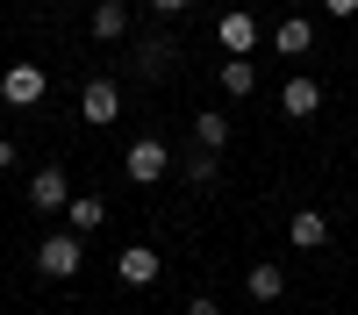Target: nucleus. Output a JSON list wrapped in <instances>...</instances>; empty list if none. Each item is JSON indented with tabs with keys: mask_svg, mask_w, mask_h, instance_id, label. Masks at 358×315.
<instances>
[{
	"mask_svg": "<svg viewBox=\"0 0 358 315\" xmlns=\"http://www.w3.org/2000/svg\"><path fill=\"white\" fill-rule=\"evenodd\" d=\"M187 315H222V308L215 301H187Z\"/></svg>",
	"mask_w": 358,
	"mask_h": 315,
	"instance_id": "19",
	"label": "nucleus"
},
{
	"mask_svg": "<svg viewBox=\"0 0 358 315\" xmlns=\"http://www.w3.org/2000/svg\"><path fill=\"white\" fill-rule=\"evenodd\" d=\"M79 115H86V122H115V115H122V86H115V79H86Z\"/></svg>",
	"mask_w": 358,
	"mask_h": 315,
	"instance_id": "6",
	"label": "nucleus"
},
{
	"mask_svg": "<svg viewBox=\"0 0 358 315\" xmlns=\"http://www.w3.org/2000/svg\"><path fill=\"white\" fill-rule=\"evenodd\" d=\"M194 143H201V151H222V143H229V122H222L215 108H208V115H194Z\"/></svg>",
	"mask_w": 358,
	"mask_h": 315,
	"instance_id": "14",
	"label": "nucleus"
},
{
	"mask_svg": "<svg viewBox=\"0 0 358 315\" xmlns=\"http://www.w3.org/2000/svg\"><path fill=\"white\" fill-rule=\"evenodd\" d=\"M187 180H194V186L215 180V151H194V158H187Z\"/></svg>",
	"mask_w": 358,
	"mask_h": 315,
	"instance_id": "16",
	"label": "nucleus"
},
{
	"mask_svg": "<svg viewBox=\"0 0 358 315\" xmlns=\"http://www.w3.org/2000/svg\"><path fill=\"white\" fill-rule=\"evenodd\" d=\"M280 108L294 115V122H308V115L322 108V86H315V79H287V86H280Z\"/></svg>",
	"mask_w": 358,
	"mask_h": 315,
	"instance_id": "8",
	"label": "nucleus"
},
{
	"mask_svg": "<svg viewBox=\"0 0 358 315\" xmlns=\"http://www.w3.org/2000/svg\"><path fill=\"white\" fill-rule=\"evenodd\" d=\"M215 79H222V94H229V101H251V86H258V72H251V57H229V65H222Z\"/></svg>",
	"mask_w": 358,
	"mask_h": 315,
	"instance_id": "13",
	"label": "nucleus"
},
{
	"mask_svg": "<svg viewBox=\"0 0 358 315\" xmlns=\"http://www.w3.org/2000/svg\"><path fill=\"white\" fill-rule=\"evenodd\" d=\"M287 237H294V251H322V244H330V222H322L315 208H301V215L287 222Z\"/></svg>",
	"mask_w": 358,
	"mask_h": 315,
	"instance_id": "9",
	"label": "nucleus"
},
{
	"mask_svg": "<svg viewBox=\"0 0 358 315\" xmlns=\"http://www.w3.org/2000/svg\"><path fill=\"white\" fill-rule=\"evenodd\" d=\"M86 265V244L72 237V229H57V237H43L36 244V272H50V279H72Z\"/></svg>",
	"mask_w": 358,
	"mask_h": 315,
	"instance_id": "1",
	"label": "nucleus"
},
{
	"mask_svg": "<svg viewBox=\"0 0 358 315\" xmlns=\"http://www.w3.org/2000/svg\"><path fill=\"white\" fill-rule=\"evenodd\" d=\"M29 208H43V215L72 208V180H65V165H43L36 180H29Z\"/></svg>",
	"mask_w": 358,
	"mask_h": 315,
	"instance_id": "4",
	"label": "nucleus"
},
{
	"mask_svg": "<svg viewBox=\"0 0 358 315\" xmlns=\"http://www.w3.org/2000/svg\"><path fill=\"white\" fill-rule=\"evenodd\" d=\"M158 265H165V258H158L151 244H129L122 258H115V279H122V286H151V279H158Z\"/></svg>",
	"mask_w": 358,
	"mask_h": 315,
	"instance_id": "7",
	"label": "nucleus"
},
{
	"mask_svg": "<svg viewBox=\"0 0 358 315\" xmlns=\"http://www.w3.org/2000/svg\"><path fill=\"white\" fill-rule=\"evenodd\" d=\"M165 172H172V151H165L158 136H136V143H129V180H136V186H158Z\"/></svg>",
	"mask_w": 358,
	"mask_h": 315,
	"instance_id": "3",
	"label": "nucleus"
},
{
	"mask_svg": "<svg viewBox=\"0 0 358 315\" xmlns=\"http://www.w3.org/2000/svg\"><path fill=\"white\" fill-rule=\"evenodd\" d=\"M8 165H15V143H8V136H0V172H8Z\"/></svg>",
	"mask_w": 358,
	"mask_h": 315,
	"instance_id": "20",
	"label": "nucleus"
},
{
	"mask_svg": "<svg viewBox=\"0 0 358 315\" xmlns=\"http://www.w3.org/2000/svg\"><path fill=\"white\" fill-rule=\"evenodd\" d=\"M94 36L101 43H122L129 36V8H122V0H101V8H94Z\"/></svg>",
	"mask_w": 358,
	"mask_h": 315,
	"instance_id": "10",
	"label": "nucleus"
},
{
	"mask_svg": "<svg viewBox=\"0 0 358 315\" xmlns=\"http://www.w3.org/2000/svg\"><path fill=\"white\" fill-rule=\"evenodd\" d=\"M151 8H158V15H187V0H151Z\"/></svg>",
	"mask_w": 358,
	"mask_h": 315,
	"instance_id": "17",
	"label": "nucleus"
},
{
	"mask_svg": "<svg viewBox=\"0 0 358 315\" xmlns=\"http://www.w3.org/2000/svg\"><path fill=\"white\" fill-rule=\"evenodd\" d=\"M280 286H287L280 265H251V294H258V301H280Z\"/></svg>",
	"mask_w": 358,
	"mask_h": 315,
	"instance_id": "15",
	"label": "nucleus"
},
{
	"mask_svg": "<svg viewBox=\"0 0 358 315\" xmlns=\"http://www.w3.org/2000/svg\"><path fill=\"white\" fill-rule=\"evenodd\" d=\"M43 94H50L43 65H8V72H0V101H8V108H36Z\"/></svg>",
	"mask_w": 358,
	"mask_h": 315,
	"instance_id": "2",
	"label": "nucleus"
},
{
	"mask_svg": "<svg viewBox=\"0 0 358 315\" xmlns=\"http://www.w3.org/2000/svg\"><path fill=\"white\" fill-rule=\"evenodd\" d=\"M258 36H265V29H258V22H251L244 8H229V15L215 22V43H222L229 57H251V50H258Z\"/></svg>",
	"mask_w": 358,
	"mask_h": 315,
	"instance_id": "5",
	"label": "nucleus"
},
{
	"mask_svg": "<svg viewBox=\"0 0 358 315\" xmlns=\"http://www.w3.org/2000/svg\"><path fill=\"white\" fill-rule=\"evenodd\" d=\"M322 8H330V15H358V0H322Z\"/></svg>",
	"mask_w": 358,
	"mask_h": 315,
	"instance_id": "18",
	"label": "nucleus"
},
{
	"mask_svg": "<svg viewBox=\"0 0 358 315\" xmlns=\"http://www.w3.org/2000/svg\"><path fill=\"white\" fill-rule=\"evenodd\" d=\"M65 215H72V237H94V229L108 222V208H101V193H72V208H65Z\"/></svg>",
	"mask_w": 358,
	"mask_h": 315,
	"instance_id": "11",
	"label": "nucleus"
},
{
	"mask_svg": "<svg viewBox=\"0 0 358 315\" xmlns=\"http://www.w3.org/2000/svg\"><path fill=\"white\" fill-rule=\"evenodd\" d=\"M308 43H315V22H301V15H294V22H280V29H273V50H280V57H301Z\"/></svg>",
	"mask_w": 358,
	"mask_h": 315,
	"instance_id": "12",
	"label": "nucleus"
}]
</instances>
